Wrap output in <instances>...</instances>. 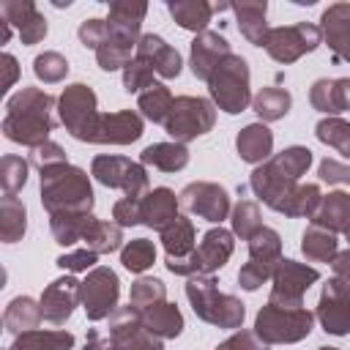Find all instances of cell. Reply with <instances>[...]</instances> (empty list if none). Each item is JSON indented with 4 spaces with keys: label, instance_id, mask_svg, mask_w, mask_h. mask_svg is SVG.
Instances as JSON below:
<instances>
[{
    "label": "cell",
    "instance_id": "6da1fadb",
    "mask_svg": "<svg viewBox=\"0 0 350 350\" xmlns=\"http://www.w3.org/2000/svg\"><path fill=\"white\" fill-rule=\"evenodd\" d=\"M57 126L55 118V98L41 88H22L5 101L3 118V137L36 148L49 139V131Z\"/></svg>",
    "mask_w": 350,
    "mask_h": 350
},
{
    "label": "cell",
    "instance_id": "7a4b0ae2",
    "mask_svg": "<svg viewBox=\"0 0 350 350\" xmlns=\"http://www.w3.org/2000/svg\"><path fill=\"white\" fill-rule=\"evenodd\" d=\"M41 205L49 216L63 211L93 213L96 197L88 172L74 164H57L41 170Z\"/></svg>",
    "mask_w": 350,
    "mask_h": 350
},
{
    "label": "cell",
    "instance_id": "3957f363",
    "mask_svg": "<svg viewBox=\"0 0 350 350\" xmlns=\"http://www.w3.org/2000/svg\"><path fill=\"white\" fill-rule=\"evenodd\" d=\"M186 298H189L194 314L202 323H211V325L227 328V331H238L243 325V317H246L243 301L235 298V295L219 293L213 276H205V273L189 276V282H186Z\"/></svg>",
    "mask_w": 350,
    "mask_h": 350
},
{
    "label": "cell",
    "instance_id": "277c9868",
    "mask_svg": "<svg viewBox=\"0 0 350 350\" xmlns=\"http://www.w3.org/2000/svg\"><path fill=\"white\" fill-rule=\"evenodd\" d=\"M252 74H249V63L241 55H227L211 74L208 79V93L213 98V104L227 112V115H238L252 104Z\"/></svg>",
    "mask_w": 350,
    "mask_h": 350
},
{
    "label": "cell",
    "instance_id": "5b68a950",
    "mask_svg": "<svg viewBox=\"0 0 350 350\" xmlns=\"http://www.w3.org/2000/svg\"><path fill=\"white\" fill-rule=\"evenodd\" d=\"M312 325L314 314L306 306H276L271 301L254 317V334L265 345H295L312 334Z\"/></svg>",
    "mask_w": 350,
    "mask_h": 350
},
{
    "label": "cell",
    "instance_id": "8992f818",
    "mask_svg": "<svg viewBox=\"0 0 350 350\" xmlns=\"http://www.w3.org/2000/svg\"><path fill=\"white\" fill-rule=\"evenodd\" d=\"M232 249H235V235L219 224V227H211L202 235L200 246L189 257H178V260L167 257L164 265L175 276H197V273L213 276L219 268L227 265V260L232 257Z\"/></svg>",
    "mask_w": 350,
    "mask_h": 350
},
{
    "label": "cell",
    "instance_id": "52a82bcc",
    "mask_svg": "<svg viewBox=\"0 0 350 350\" xmlns=\"http://www.w3.org/2000/svg\"><path fill=\"white\" fill-rule=\"evenodd\" d=\"M216 123V104L202 96H178L172 101V109L164 120V131L172 137V142H191L202 134H208Z\"/></svg>",
    "mask_w": 350,
    "mask_h": 350
},
{
    "label": "cell",
    "instance_id": "ba28073f",
    "mask_svg": "<svg viewBox=\"0 0 350 350\" xmlns=\"http://www.w3.org/2000/svg\"><path fill=\"white\" fill-rule=\"evenodd\" d=\"M57 115H60V123L66 126V131L79 139V142H88L96 120H98V98L93 93L90 85L85 82H74V85H66L63 93L57 96Z\"/></svg>",
    "mask_w": 350,
    "mask_h": 350
},
{
    "label": "cell",
    "instance_id": "9c48e42d",
    "mask_svg": "<svg viewBox=\"0 0 350 350\" xmlns=\"http://www.w3.org/2000/svg\"><path fill=\"white\" fill-rule=\"evenodd\" d=\"M90 175L107 189H123V194L131 200H142L150 191L145 167L126 156H109V153L96 156L90 164Z\"/></svg>",
    "mask_w": 350,
    "mask_h": 350
},
{
    "label": "cell",
    "instance_id": "30bf717a",
    "mask_svg": "<svg viewBox=\"0 0 350 350\" xmlns=\"http://www.w3.org/2000/svg\"><path fill=\"white\" fill-rule=\"evenodd\" d=\"M323 44V33L320 25L312 22H295V25H282V27H271L268 38L262 44V49L282 66L295 63L298 57H304L306 52H314Z\"/></svg>",
    "mask_w": 350,
    "mask_h": 350
},
{
    "label": "cell",
    "instance_id": "8fae6325",
    "mask_svg": "<svg viewBox=\"0 0 350 350\" xmlns=\"http://www.w3.org/2000/svg\"><path fill=\"white\" fill-rule=\"evenodd\" d=\"M118 298H120V279L112 268L96 265L93 271H88V276L79 284V301L88 320L93 323L107 320L118 309Z\"/></svg>",
    "mask_w": 350,
    "mask_h": 350
},
{
    "label": "cell",
    "instance_id": "7c38bea8",
    "mask_svg": "<svg viewBox=\"0 0 350 350\" xmlns=\"http://www.w3.org/2000/svg\"><path fill=\"white\" fill-rule=\"evenodd\" d=\"M317 279H320L317 268L304 265L298 260L282 257L276 271H273V276H271L273 287H271V298L268 301L276 304V306H304V295Z\"/></svg>",
    "mask_w": 350,
    "mask_h": 350
},
{
    "label": "cell",
    "instance_id": "4fadbf2b",
    "mask_svg": "<svg viewBox=\"0 0 350 350\" xmlns=\"http://www.w3.org/2000/svg\"><path fill=\"white\" fill-rule=\"evenodd\" d=\"M109 339L115 342L118 350H164L161 339L156 334H150L142 323V312L129 306H118L109 317Z\"/></svg>",
    "mask_w": 350,
    "mask_h": 350
},
{
    "label": "cell",
    "instance_id": "5bb4252c",
    "mask_svg": "<svg viewBox=\"0 0 350 350\" xmlns=\"http://www.w3.org/2000/svg\"><path fill=\"white\" fill-rule=\"evenodd\" d=\"M314 317L320 320L325 334L347 336L350 334V282H345L339 276L328 279L320 290Z\"/></svg>",
    "mask_w": 350,
    "mask_h": 350
},
{
    "label": "cell",
    "instance_id": "9a60e30c",
    "mask_svg": "<svg viewBox=\"0 0 350 350\" xmlns=\"http://www.w3.org/2000/svg\"><path fill=\"white\" fill-rule=\"evenodd\" d=\"M178 200H180V208L213 224H221L230 216V194L219 183H211V180H194L183 186Z\"/></svg>",
    "mask_w": 350,
    "mask_h": 350
},
{
    "label": "cell",
    "instance_id": "2e32d148",
    "mask_svg": "<svg viewBox=\"0 0 350 350\" xmlns=\"http://www.w3.org/2000/svg\"><path fill=\"white\" fill-rule=\"evenodd\" d=\"M142 137V115L134 109L101 112L88 142L96 145H131Z\"/></svg>",
    "mask_w": 350,
    "mask_h": 350
},
{
    "label": "cell",
    "instance_id": "e0dca14e",
    "mask_svg": "<svg viewBox=\"0 0 350 350\" xmlns=\"http://www.w3.org/2000/svg\"><path fill=\"white\" fill-rule=\"evenodd\" d=\"M79 284L82 282H77L74 276H60V279H55L44 287L38 304H41V312H44L46 323L63 325L74 314L77 304H82L79 301Z\"/></svg>",
    "mask_w": 350,
    "mask_h": 350
},
{
    "label": "cell",
    "instance_id": "ac0fdd59",
    "mask_svg": "<svg viewBox=\"0 0 350 350\" xmlns=\"http://www.w3.org/2000/svg\"><path fill=\"white\" fill-rule=\"evenodd\" d=\"M0 16L19 33L22 44H27V46L46 38V19L36 8L33 0H3L0 3Z\"/></svg>",
    "mask_w": 350,
    "mask_h": 350
},
{
    "label": "cell",
    "instance_id": "d6986e66",
    "mask_svg": "<svg viewBox=\"0 0 350 350\" xmlns=\"http://www.w3.org/2000/svg\"><path fill=\"white\" fill-rule=\"evenodd\" d=\"M232 55L230 52V41L221 36V33H213V30H205L200 36H194L191 46H189V66H191V74L202 82L211 79L213 68L227 57Z\"/></svg>",
    "mask_w": 350,
    "mask_h": 350
},
{
    "label": "cell",
    "instance_id": "ffe728a7",
    "mask_svg": "<svg viewBox=\"0 0 350 350\" xmlns=\"http://www.w3.org/2000/svg\"><path fill=\"white\" fill-rule=\"evenodd\" d=\"M320 33L334 60L350 63V3H334L320 16Z\"/></svg>",
    "mask_w": 350,
    "mask_h": 350
},
{
    "label": "cell",
    "instance_id": "44dd1931",
    "mask_svg": "<svg viewBox=\"0 0 350 350\" xmlns=\"http://www.w3.org/2000/svg\"><path fill=\"white\" fill-rule=\"evenodd\" d=\"M134 57H139V60H145L159 77H164V79H175L178 74H180V68H183V60H180V52L175 49V46H170L161 36H156V33H145V36H139V41H137V55Z\"/></svg>",
    "mask_w": 350,
    "mask_h": 350
},
{
    "label": "cell",
    "instance_id": "7402d4cb",
    "mask_svg": "<svg viewBox=\"0 0 350 350\" xmlns=\"http://www.w3.org/2000/svg\"><path fill=\"white\" fill-rule=\"evenodd\" d=\"M178 208H180V200L175 197L172 189L167 186H159V189H150L142 200H139V216H142V224L150 227V230H164L170 221L178 219Z\"/></svg>",
    "mask_w": 350,
    "mask_h": 350
},
{
    "label": "cell",
    "instance_id": "603a6c76",
    "mask_svg": "<svg viewBox=\"0 0 350 350\" xmlns=\"http://www.w3.org/2000/svg\"><path fill=\"white\" fill-rule=\"evenodd\" d=\"M309 101L325 118H339V112L350 109V77L339 79H317L309 90Z\"/></svg>",
    "mask_w": 350,
    "mask_h": 350
},
{
    "label": "cell",
    "instance_id": "cb8c5ba5",
    "mask_svg": "<svg viewBox=\"0 0 350 350\" xmlns=\"http://www.w3.org/2000/svg\"><path fill=\"white\" fill-rule=\"evenodd\" d=\"M227 8H230V3H208V0H170L167 3L170 16L183 30H191L197 36L208 30V22H211L213 14L227 11Z\"/></svg>",
    "mask_w": 350,
    "mask_h": 350
},
{
    "label": "cell",
    "instance_id": "d4e9b609",
    "mask_svg": "<svg viewBox=\"0 0 350 350\" xmlns=\"http://www.w3.org/2000/svg\"><path fill=\"white\" fill-rule=\"evenodd\" d=\"M232 14H235V22H238V30L241 36L254 44V46H262L265 38H268V3L265 0H241V3H230Z\"/></svg>",
    "mask_w": 350,
    "mask_h": 350
},
{
    "label": "cell",
    "instance_id": "484cf974",
    "mask_svg": "<svg viewBox=\"0 0 350 350\" xmlns=\"http://www.w3.org/2000/svg\"><path fill=\"white\" fill-rule=\"evenodd\" d=\"M312 224L334 232V235H347L350 232V194L347 191H328L323 194L314 216H312Z\"/></svg>",
    "mask_w": 350,
    "mask_h": 350
},
{
    "label": "cell",
    "instance_id": "4316f807",
    "mask_svg": "<svg viewBox=\"0 0 350 350\" xmlns=\"http://www.w3.org/2000/svg\"><path fill=\"white\" fill-rule=\"evenodd\" d=\"M235 150L241 156V161L249 164H262L271 159L273 153V131L265 123H249L238 131L235 137Z\"/></svg>",
    "mask_w": 350,
    "mask_h": 350
},
{
    "label": "cell",
    "instance_id": "83f0119b",
    "mask_svg": "<svg viewBox=\"0 0 350 350\" xmlns=\"http://www.w3.org/2000/svg\"><path fill=\"white\" fill-rule=\"evenodd\" d=\"M41 320H44L41 304L33 301L30 295H16V298H11L8 306H5V312H3V325H5V331L14 334V336L38 328Z\"/></svg>",
    "mask_w": 350,
    "mask_h": 350
},
{
    "label": "cell",
    "instance_id": "f1b7e54d",
    "mask_svg": "<svg viewBox=\"0 0 350 350\" xmlns=\"http://www.w3.org/2000/svg\"><path fill=\"white\" fill-rule=\"evenodd\" d=\"M93 221H96L93 213L63 211V213H52L49 216V230H52V238L60 246H74L77 241H85V235H88Z\"/></svg>",
    "mask_w": 350,
    "mask_h": 350
},
{
    "label": "cell",
    "instance_id": "f546056e",
    "mask_svg": "<svg viewBox=\"0 0 350 350\" xmlns=\"http://www.w3.org/2000/svg\"><path fill=\"white\" fill-rule=\"evenodd\" d=\"M142 323L150 334H156L159 339H175L183 334V314L175 304L170 301H161L150 309L142 312Z\"/></svg>",
    "mask_w": 350,
    "mask_h": 350
},
{
    "label": "cell",
    "instance_id": "4dcf8cb0",
    "mask_svg": "<svg viewBox=\"0 0 350 350\" xmlns=\"http://www.w3.org/2000/svg\"><path fill=\"white\" fill-rule=\"evenodd\" d=\"M139 164L156 167L161 172H178L189 164V148L180 142H153L139 153Z\"/></svg>",
    "mask_w": 350,
    "mask_h": 350
},
{
    "label": "cell",
    "instance_id": "1f68e13d",
    "mask_svg": "<svg viewBox=\"0 0 350 350\" xmlns=\"http://www.w3.org/2000/svg\"><path fill=\"white\" fill-rule=\"evenodd\" d=\"M27 232V208L16 194H3L0 200V238L3 243H16Z\"/></svg>",
    "mask_w": 350,
    "mask_h": 350
},
{
    "label": "cell",
    "instance_id": "d6a6232c",
    "mask_svg": "<svg viewBox=\"0 0 350 350\" xmlns=\"http://www.w3.org/2000/svg\"><path fill=\"white\" fill-rule=\"evenodd\" d=\"M159 238H161V246H164V252H167V257H189L197 246H194V238H197V232H194V224H191V219H186V216H178L175 221H170L161 232H159Z\"/></svg>",
    "mask_w": 350,
    "mask_h": 350
},
{
    "label": "cell",
    "instance_id": "836d02e7",
    "mask_svg": "<svg viewBox=\"0 0 350 350\" xmlns=\"http://www.w3.org/2000/svg\"><path fill=\"white\" fill-rule=\"evenodd\" d=\"M301 252L312 262H331L339 254V241L334 232H328L317 224H309L301 235Z\"/></svg>",
    "mask_w": 350,
    "mask_h": 350
},
{
    "label": "cell",
    "instance_id": "e575fe53",
    "mask_svg": "<svg viewBox=\"0 0 350 350\" xmlns=\"http://www.w3.org/2000/svg\"><path fill=\"white\" fill-rule=\"evenodd\" d=\"M249 260L260 262L271 271H276L279 260H282V235L273 227H260L249 241Z\"/></svg>",
    "mask_w": 350,
    "mask_h": 350
},
{
    "label": "cell",
    "instance_id": "d590c367",
    "mask_svg": "<svg viewBox=\"0 0 350 350\" xmlns=\"http://www.w3.org/2000/svg\"><path fill=\"white\" fill-rule=\"evenodd\" d=\"M293 107V96L284 90V88H276V85H268L262 88L254 98H252V109L262 118V123H273V120H282Z\"/></svg>",
    "mask_w": 350,
    "mask_h": 350
},
{
    "label": "cell",
    "instance_id": "8d00e7d4",
    "mask_svg": "<svg viewBox=\"0 0 350 350\" xmlns=\"http://www.w3.org/2000/svg\"><path fill=\"white\" fill-rule=\"evenodd\" d=\"M14 350H74V334L71 331H25L14 339Z\"/></svg>",
    "mask_w": 350,
    "mask_h": 350
},
{
    "label": "cell",
    "instance_id": "74e56055",
    "mask_svg": "<svg viewBox=\"0 0 350 350\" xmlns=\"http://www.w3.org/2000/svg\"><path fill=\"white\" fill-rule=\"evenodd\" d=\"M172 101H175V98H172L170 88L161 85V82H156V85H150L148 90L139 93L137 107H139V115H142V118H148L150 123H161V126H164V120H167V115H170V109H172Z\"/></svg>",
    "mask_w": 350,
    "mask_h": 350
},
{
    "label": "cell",
    "instance_id": "f35d334b",
    "mask_svg": "<svg viewBox=\"0 0 350 350\" xmlns=\"http://www.w3.org/2000/svg\"><path fill=\"white\" fill-rule=\"evenodd\" d=\"M123 246V227L115 224V221H104V219H96L85 235V249L96 252V254H109V252H118Z\"/></svg>",
    "mask_w": 350,
    "mask_h": 350
},
{
    "label": "cell",
    "instance_id": "ab89813d",
    "mask_svg": "<svg viewBox=\"0 0 350 350\" xmlns=\"http://www.w3.org/2000/svg\"><path fill=\"white\" fill-rule=\"evenodd\" d=\"M314 137L323 145H328L336 153H342L345 159H350V123L347 120H342V118H323L314 126Z\"/></svg>",
    "mask_w": 350,
    "mask_h": 350
},
{
    "label": "cell",
    "instance_id": "60d3db41",
    "mask_svg": "<svg viewBox=\"0 0 350 350\" xmlns=\"http://www.w3.org/2000/svg\"><path fill=\"white\" fill-rule=\"evenodd\" d=\"M120 262L131 273H145L156 262V246L148 238H134L120 249Z\"/></svg>",
    "mask_w": 350,
    "mask_h": 350
},
{
    "label": "cell",
    "instance_id": "b9f144b4",
    "mask_svg": "<svg viewBox=\"0 0 350 350\" xmlns=\"http://www.w3.org/2000/svg\"><path fill=\"white\" fill-rule=\"evenodd\" d=\"M232 235H238L241 241H249L262 224V213H260V205L254 200H241L235 208H232Z\"/></svg>",
    "mask_w": 350,
    "mask_h": 350
},
{
    "label": "cell",
    "instance_id": "7bdbcfd3",
    "mask_svg": "<svg viewBox=\"0 0 350 350\" xmlns=\"http://www.w3.org/2000/svg\"><path fill=\"white\" fill-rule=\"evenodd\" d=\"M164 295H167V287H164V282H161V279H156V276H139V279L131 284L129 304H131L134 309L145 312V309H150V306L161 304V301H164Z\"/></svg>",
    "mask_w": 350,
    "mask_h": 350
},
{
    "label": "cell",
    "instance_id": "ee69618b",
    "mask_svg": "<svg viewBox=\"0 0 350 350\" xmlns=\"http://www.w3.org/2000/svg\"><path fill=\"white\" fill-rule=\"evenodd\" d=\"M131 49H137V46H131V44H126V41H120V38H112V36L107 33V41L96 49V60H98V66H101L104 71H118V68H126V66H129Z\"/></svg>",
    "mask_w": 350,
    "mask_h": 350
},
{
    "label": "cell",
    "instance_id": "f6af8a7d",
    "mask_svg": "<svg viewBox=\"0 0 350 350\" xmlns=\"http://www.w3.org/2000/svg\"><path fill=\"white\" fill-rule=\"evenodd\" d=\"M33 74L44 82V85H55L63 82L68 74V60L60 52H41L33 60Z\"/></svg>",
    "mask_w": 350,
    "mask_h": 350
},
{
    "label": "cell",
    "instance_id": "bcb514c9",
    "mask_svg": "<svg viewBox=\"0 0 350 350\" xmlns=\"http://www.w3.org/2000/svg\"><path fill=\"white\" fill-rule=\"evenodd\" d=\"M27 183V161L22 156L5 153L0 159V186L5 194H16Z\"/></svg>",
    "mask_w": 350,
    "mask_h": 350
},
{
    "label": "cell",
    "instance_id": "7dc6e473",
    "mask_svg": "<svg viewBox=\"0 0 350 350\" xmlns=\"http://www.w3.org/2000/svg\"><path fill=\"white\" fill-rule=\"evenodd\" d=\"M153 74H156V71H153L145 60L131 57L129 66L123 68V90H126V93H142V90H148L150 85H156V82H153Z\"/></svg>",
    "mask_w": 350,
    "mask_h": 350
},
{
    "label": "cell",
    "instance_id": "c3c4849f",
    "mask_svg": "<svg viewBox=\"0 0 350 350\" xmlns=\"http://www.w3.org/2000/svg\"><path fill=\"white\" fill-rule=\"evenodd\" d=\"M30 164L38 167V172H41V170H49V167H57V164H68V159H66V150L57 142L46 139L41 145L30 148Z\"/></svg>",
    "mask_w": 350,
    "mask_h": 350
},
{
    "label": "cell",
    "instance_id": "681fc988",
    "mask_svg": "<svg viewBox=\"0 0 350 350\" xmlns=\"http://www.w3.org/2000/svg\"><path fill=\"white\" fill-rule=\"evenodd\" d=\"M271 276H273V271H271V268H265V265H260V262L246 260V262L241 265V271H238V284H241L243 290L254 293V290H260Z\"/></svg>",
    "mask_w": 350,
    "mask_h": 350
},
{
    "label": "cell",
    "instance_id": "f907efd6",
    "mask_svg": "<svg viewBox=\"0 0 350 350\" xmlns=\"http://www.w3.org/2000/svg\"><path fill=\"white\" fill-rule=\"evenodd\" d=\"M96 260H98L96 252H90V249H77V252L60 254L55 262H57V268H63V271L79 273V271H93V268H96Z\"/></svg>",
    "mask_w": 350,
    "mask_h": 350
},
{
    "label": "cell",
    "instance_id": "816d5d0a",
    "mask_svg": "<svg viewBox=\"0 0 350 350\" xmlns=\"http://www.w3.org/2000/svg\"><path fill=\"white\" fill-rule=\"evenodd\" d=\"M216 350H271V345H265L254 331L241 328L232 336H227L224 342H219Z\"/></svg>",
    "mask_w": 350,
    "mask_h": 350
},
{
    "label": "cell",
    "instance_id": "f5cc1de1",
    "mask_svg": "<svg viewBox=\"0 0 350 350\" xmlns=\"http://www.w3.org/2000/svg\"><path fill=\"white\" fill-rule=\"evenodd\" d=\"M77 36H79L82 46H88V49L96 52V49L107 41V19H85V22L79 25Z\"/></svg>",
    "mask_w": 350,
    "mask_h": 350
},
{
    "label": "cell",
    "instance_id": "db71d44e",
    "mask_svg": "<svg viewBox=\"0 0 350 350\" xmlns=\"http://www.w3.org/2000/svg\"><path fill=\"white\" fill-rule=\"evenodd\" d=\"M145 14H148V5L145 3H131V0H115V3H109V19L142 25Z\"/></svg>",
    "mask_w": 350,
    "mask_h": 350
},
{
    "label": "cell",
    "instance_id": "11a10c76",
    "mask_svg": "<svg viewBox=\"0 0 350 350\" xmlns=\"http://www.w3.org/2000/svg\"><path fill=\"white\" fill-rule=\"evenodd\" d=\"M320 180L334 183V186H350V164H342L336 159H323L317 167Z\"/></svg>",
    "mask_w": 350,
    "mask_h": 350
},
{
    "label": "cell",
    "instance_id": "9f6ffc18",
    "mask_svg": "<svg viewBox=\"0 0 350 350\" xmlns=\"http://www.w3.org/2000/svg\"><path fill=\"white\" fill-rule=\"evenodd\" d=\"M112 219L115 224L120 227H134V224H142V216H139V200H131V197H123L112 205Z\"/></svg>",
    "mask_w": 350,
    "mask_h": 350
},
{
    "label": "cell",
    "instance_id": "6f0895ef",
    "mask_svg": "<svg viewBox=\"0 0 350 350\" xmlns=\"http://www.w3.org/2000/svg\"><path fill=\"white\" fill-rule=\"evenodd\" d=\"M0 68H3V85H0V93H8V88H14L16 77H19V63L14 55H3L0 57Z\"/></svg>",
    "mask_w": 350,
    "mask_h": 350
},
{
    "label": "cell",
    "instance_id": "680465c9",
    "mask_svg": "<svg viewBox=\"0 0 350 350\" xmlns=\"http://www.w3.org/2000/svg\"><path fill=\"white\" fill-rule=\"evenodd\" d=\"M82 350H118V347H115V342H112L109 336H101L96 328H90Z\"/></svg>",
    "mask_w": 350,
    "mask_h": 350
},
{
    "label": "cell",
    "instance_id": "91938a15",
    "mask_svg": "<svg viewBox=\"0 0 350 350\" xmlns=\"http://www.w3.org/2000/svg\"><path fill=\"white\" fill-rule=\"evenodd\" d=\"M331 268H334V273H336L339 279L350 282V246H347L345 252H339V254L331 260Z\"/></svg>",
    "mask_w": 350,
    "mask_h": 350
},
{
    "label": "cell",
    "instance_id": "94428289",
    "mask_svg": "<svg viewBox=\"0 0 350 350\" xmlns=\"http://www.w3.org/2000/svg\"><path fill=\"white\" fill-rule=\"evenodd\" d=\"M8 38H11V25L0 16V44H8Z\"/></svg>",
    "mask_w": 350,
    "mask_h": 350
},
{
    "label": "cell",
    "instance_id": "6125c7cd",
    "mask_svg": "<svg viewBox=\"0 0 350 350\" xmlns=\"http://www.w3.org/2000/svg\"><path fill=\"white\" fill-rule=\"evenodd\" d=\"M317 350H339V347H328V345H323V347H317Z\"/></svg>",
    "mask_w": 350,
    "mask_h": 350
},
{
    "label": "cell",
    "instance_id": "be15d7a7",
    "mask_svg": "<svg viewBox=\"0 0 350 350\" xmlns=\"http://www.w3.org/2000/svg\"><path fill=\"white\" fill-rule=\"evenodd\" d=\"M347 241H350V232H347Z\"/></svg>",
    "mask_w": 350,
    "mask_h": 350
},
{
    "label": "cell",
    "instance_id": "e7e4bbea",
    "mask_svg": "<svg viewBox=\"0 0 350 350\" xmlns=\"http://www.w3.org/2000/svg\"><path fill=\"white\" fill-rule=\"evenodd\" d=\"M8 350H14V347H8Z\"/></svg>",
    "mask_w": 350,
    "mask_h": 350
}]
</instances>
